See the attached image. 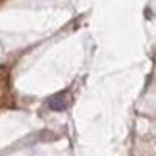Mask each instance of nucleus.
<instances>
[{"label":"nucleus","instance_id":"obj_1","mask_svg":"<svg viewBox=\"0 0 156 156\" xmlns=\"http://www.w3.org/2000/svg\"><path fill=\"white\" fill-rule=\"evenodd\" d=\"M68 93H58V94H54V97L48 98V108L54 112H62L68 108Z\"/></svg>","mask_w":156,"mask_h":156}]
</instances>
